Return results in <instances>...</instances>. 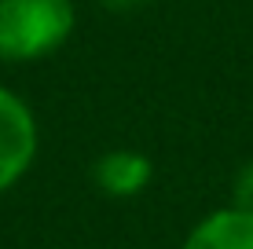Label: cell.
<instances>
[{"mask_svg": "<svg viewBox=\"0 0 253 249\" xmlns=\"http://www.w3.org/2000/svg\"><path fill=\"white\" fill-rule=\"evenodd\" d=\"M74 33L70 0H0V59H44Z\"/></svg>", "mask_w": 253, "mask_h": 249, "instance_id": "cell-1", "label": "cell"}, {"mask_svg": "<svg viewBox=\"0 0 253 249\" xmlns=\"http://www.w3.org/2000/svg\"><path fill=\"white\" fill-rule=\"evenodd\" d=\"M37 154V125L15 92L0 88V191L19 183Z\"/></svg>", "mask_w": 253, "mask_h": 249, "instance_id": "cell-2", "label": "cell"}, {"mask_svg": "<svg viewBox=\"0 0 253 249\" xmlns=\"http://www.w3.org/2000/svg\"><path fill=\"white\" fill-rule=\"evenodd\" d=\"M92 179L110 198H132L151 183V161L136 150H110L92 165Z\"/></svg>", "mask_w": 253, "mask_h": 249, "instance_id": "cell-3", "label": "cell"}, {"mask_svg": "<svg viewBox=\"0 0 253 249\" xmlns=\"http://www.w3.org/2000/svg\"><path fill=\"white\" fill-rule=\"evenodd\" d=\"M184 249H253V213L220 209L187 235Z\"/></svg>", "mask_w": 253, "mask_h": 249, "instance_id": "cell-4", "label": "cell"}, {"mask_svg": "<svg viewBox=\"0 0 253 249\" xmlns=\"http://www.w3.org/2000/svg\"><path fill=\"white\" fill-rule=\"evenodd\" d=\"M235 209L253 213V165H246L239 173V183H235Z\"/></svg>", "mask_w": 253, "mask_h": 249, "instance_id": "cell-5", "label": "cell"}, {"mask_svg": "<svg viewBox=\"0 0 253 249\" xmlns=\"http://www.w3.org/2000/svg\"><path fill=\"white\" fill-rule=\"evenodd\" d=\"M99 7H107V11H114V15H132V11H143L151 0H95Z\"/></svg>", "mask_w": 253, "mask_h": 249, "instance_id": "cell-6", "label": "cell"}]
</instances>
